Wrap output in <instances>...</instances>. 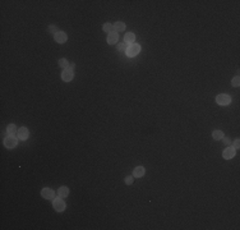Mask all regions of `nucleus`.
Instances as JSON below:
<instances>
[{
    "label": "nucleus",
    "mask_w": 240,
    "mask_h": 230,
    "mask_svg": "<svg viewBox=\"0 0 240 230\" xmlns=\"http://www.w3.org/2000/svg\"><path fill=\"white\" fill-rule=\"evenodd\" d=\"M141 52V45H138V44H131L128 46V49H126V56H129V58H133L135 55H138V54Z\"/></svg>",
    "instance_id": "nucleus-1"
},
{
    "label": "nucleus",
    "mask_w": 240,
    "mask_h": 230,
    "mask_svg": "<svg viewBox=\"0 0 240 230\" xmlns=\"http://www.w3.org/2000/svg\"><path fill=\"white\" fill-rule=\"evenodd\" d=\"M216 102L221 106H227L231 102V97L226 93H220V95H217V97H216Z\"/></svg>",
    "instance_id": "nucleus-2"
},
{
    "label": "nucleus",
    "mask_w": 240,
    "mask_h": 230,
    "mask_svg": "<svg viewBox=\"0 0 240 230\" xmlns=\"http://www.w3.org/2000/svg\"><path fill=\"white\" fill-rule=\"evenodd\" d=\"M52 207L55 208V211H57V212H63V211L65 210V202L63 201V198H61V197L54 198Z\"/></svg>",
    "instance_id": "nucleus-3"
},
{
    "label": "nucleus",
    "mask_w": 240,
    "mask_h": 230,
    "mask_svg": "<svg viewBox=\"0 0 240 230\" xmlns=\"http://www.w3.org/2000/svg\"><path fill=\"white\" fill-rule=\"evenodd\" d=\"M4 144H5L6 148H14L18 144V139L14 136H8L4 141Z\"/></svg>",
    "instance_id": "nucleus-4"
},
{
    "label": "nucleus",
    "mask_w": 240,
    "mask_h": 230,
    "mask_svg": "<svg viewBox=\"0 0 240 230\" xmlns=\"http://www.w3.org/2000/svg\"><path fill=\"white\" fill-rule=\"evenodd\" d=\"M17 136H18V139H21V141H26V139H28V137H29V130L27 129V128H19L18 129V132H17Z\"/></svg>",
    "instance_id": "nucleus-5"
},
{
    "label": "nucleus",
    "mask_w": 240,
    "mask_h": 230,
    "mask_svg": "<svg viewBox=\"0 0 240 230\" xmlns=\"http://www.w3.org/2000/svg\"><path fill=\"white\" fill-rule=\"evenodd\" d=\"M73 77H74V73H73L72 69H64L63 73H61V79L64 82H70L73 79Z\"/></svg>",
    "instance_id": "nucleus-6"
},
{
    "label": "nucleus",
    "mask_w": 240,
    "mask_h": 230,
    "mask_svg": "<svg viewBox=\"0 0 240 230\" xmlns=\"http://www.w3.org/2000/svg\"><path fill=\"white\" fill-rule=\"evenodd\" d=\"M41 196L45 199H54V197H55V192L52 189H50V188H44V189L41 190Z\"/></svg>",
    "instance_id": "nucleus-7"
},
{
    "label": "nucleus",
    "mask_w": 240,
    "mask_h": 230,
    "mask_svg": "<svg viewBox=\"0 0 240 230\" xmlns=\"http://www.w3.org/2000/svg\"><path fill=\"white\" fill-rule=\"evenodd\" d=\"M54 38H55V41L57 44H64V42L68 40V36L65 32H63V31H59L56 34H54Z\"/></svg>",
    "instance_id": "nucleus-8"
},
{
    "label": "nucleus",
    "mask_w": 240,
    "mask_h": 230,
    "mask_svg": "<svg viewBox=\"0 0 240 230\" xmlns=\"http://www.w3.org/2000/svg\"><path fill=\"white\" fill-rule=\"evenodd\" d=\"M222 156H223V159H226V160L233 159V157L235 156V148H234V147H227V148H225V151L222 152Z\"/></svg>",
    "instance_id": "nucleus-9"
},
{
    "label": "nucleus",
    "mask_w": 240,
    "mask_h": 230,
    "mask_svg": "<svg viewBox=\"0 0 240 230\" xmlns=\"http://www.w3.org/2000/svg\"><path fill=\"white\" fill-rule=\"evenodd\" d=\"M118 40H119V34H118V32H115V31L110 32L109 36H107V42H109L110 45L118 44Z\"/></svg>",
    "instance_id": "nucleus-10"
},
{
    "label": "nucleus",
    "mask_w": 240,
    "mask_h": 230,
    "mask_svg": "<svg viewBox=\"0 0 240 230\" xmlns=\"http://www.w3.org/2000/svg\"><path fill=\"white\" fill-rule=\"evenodd\" d=\"M134 41H135V34L133 32H128L125 33V36H124V42H126L128 45H131V44H134Z\"/></svg>",
    "instance_id": "nucleus-11"
},
{
    "label": "nucleus",
    "mask_w": 240,
    "mask_h": 230,
    "mask_svg": "<svg viewBox=\"0 0 240 230\" xmlns=\"http://www.w3.org/2000/svg\"><path fill=\"white\" fill-rule=\"evenodd\" d=\"M144 172H146L144 167L143 166H137L133 171V176H135V178H142V176L144 175Z\"/></svg>",
    "instance_id": "nucleus-12"
},
{
    "label": "nucleus",
    "mask_w": 240,
    "mask_h": 230,
    "mask_svg": "<svg viewBox=\"0 0 240 230\" xmlns=\"http://www.w3.org/2000/svg\"><path fill=\"white\" fill-rule=\"evenodd\" d=\"M57 194H59V197L61 198H65L69 196V188L68 187H60L59 190H57Z\"/></svg>",
    "instance_id": "nucleus-13"
},
{
    "label": "nucleus",
    "mask_w": 240,
    "mask_h": 230,
    "mask_svg": "<svg viewBox=\"0 0 240 230\" xmlns=\"http://www.w3.org/2000/svg\"><path fill=\"white\" fill-rule=\"evenodd\" d=\"M6 132H8V136H15L18 132V128L15 124H9L6 128Z\"/></svg>",
    "instance_id": "nucleus-14"
},
{
    "label": "nucleus",
    "mask_w": 240,
    "mask_h": 230,
    "mask_svg": "<svg viewBox=\"0 0 240 230\" xmlns=\"http://www.w3.org/2000/svg\"><path fill=\"white\" fill-rule=\"evenodd\" d=\"M114 31L115 32H121V31L125 29V24H124L123 22H116V23H114Z\"/></svg>",
    "instance_id": "nucleus-15"
},
{
    "label": "nucleus",
    "mask_w": 240,
    "mask_h": 230,
    "mask_svg": "<svg viewBox=\"0 0 240 230\" xmlns=\"http://www.w3.org/2000/svg\"><path fill=\"white\" fill-rule=\"evenodd\" d=\"M212 138H213L215 141H220L223 138V132L222 130H215L213 133H212Z\"/></svg>",
    "instance_id": "nucleus-16"
},
{
    "label": "nucleus",
    "mask_w": 240,
    "mask_h": 230,
    "mask_svg": "<svg viewBox=\"0 0 240 230\" xmlns=\"http://www.w3.org/2000/svg\"><path fill=\"white\" fill-rule=\"evenodd\" d=\"M102 29L105 31V32H107V33H110V32H113L114 31V26L111 24L110 22H106L105 24H103V27H102Z\"/></svg>",
    "instance_id": "nucleus-17"
},
{
    "label": "nucleus",
    "mask_w": 240,
    "mask_h": 230,
    "mask_svg": "<svg viewBox=\"0 0 240 230\" xmlns=\"http://www.w3.org/2000/svg\"><path fill=\"white\" fill-rule=\"evenodd\" d=\"M128 46H129V45H128L126 42H120V44H116V49L119 50V51H124V52H125L126 49H128Z\"/></svg>",
    "instance_id": "nucleus-18"
},
{
    "label": "nucleus",
    "mask_w": 240,
    "mask_h": 230,
    "mask_svg": "<svg viewBox=\"0 0 240 230\" xmlns=\"http://www.w3.org/2000/svg\"><path fill=\"white\" fill-rule=\"evenodd\" d=\"M68 65H69V61H68L67 59H60V60H59V67L64 68V69H67V68H68Z\"/></svg>",
    "instance_id": "nucleus-19"
},
{
    "label": "nucleus",
    "mask_w": 240,
    "mask_h": 230,
    "mask_svg": "<svg viewBox=\"0 0 240 230\" xmlns=\"http://www.w3.org/2000/svg\"><path fill=\"white\" fill-rule=\"evenodd\" d=\"M57 32H59V28H57L56 26H50V27H49V33L56 34Z\"/></svg>",
    "instance_id": "nucleus-20"
},
{
    "label": "nucleus",
    "mask_w": 240,
    "mask_h": 230,
    "mask_svg": "<svg viewBox=\"0 0 240 230\" xmlns=\"http://www.w3.org/2000/svg\"><path fill=\"white\" fill-rule=\"evenodd\" d=\"M231 84H233L234 87H239V84H240V78H239V77H235V78H233V80H231Z\"/></svg>",
    "instance_id": "nucleus-21"
},
{
    "label": "nucleus",
    "mask_w": 240,
    "mask_h": 230,
    "mask_svg": "<svg viewBox=\"0 0 240 230\" xmlns=\"http://www.w3.org/2000/svg\"><path fill=\"white\" fill-rule=\"evenodd\" d=\"M125 183L128 184V185H131V184H133V176H126V178H125Z\"/></svg>",
    "instance_id": "nucleus-22"
},
{
    "label": "nucleus",
    "mask_w": 240,
    "mask_h": 230,
    "mask_svg": "<svg viewBox=\"0 0 240 230\" xmlns=\"http://www.w3.org/2000/svg\"><path fill=\"white\" fill-rule=\"evenodd\" d=\"M234 148H235V150H239V148H240V139H235V142H234Z\"/></svg>",
    "instance_id": "nucleus-23"
},
{
    "label": "nucleus",
    "mask_w": 240,
    "mask_h": 230,
    "mask_svg": "<svg viewBox=\"0 0 240 230\" xmlns=\"http://www.w3.org/2000/svg\"><path fill=\"white\" fill-rule=\"evenodd\" d=\"M223 141H225V143H226V146H231V141L229 139V138H222Z\"/></svg>",
    "instance_id": "nucleus-24"
},
{
    "label": "nucleus",
    "mask_w": 240,
    "mask_h": 230,
    "mask_svg": "<svg viewBox=\"0 0 240 230\" xmlns=\"http://www.w3.org/2000/svg\"><path fill=\"white\" fill-rule=\"evenodd\" d=\"M67 69H72V70H73V69H74V63H69Z\"/></svg>",
    "instance_id": "nucleus-25"
}]
</instances>
